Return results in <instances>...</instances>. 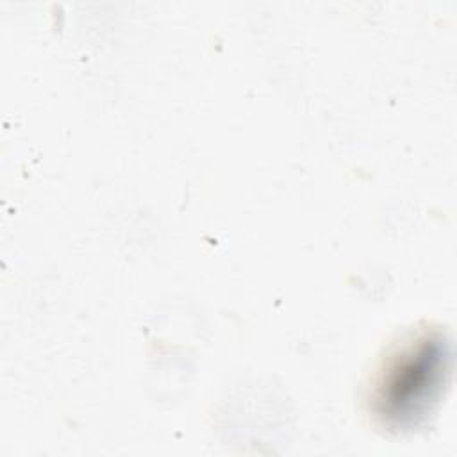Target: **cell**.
I'll list each match as a JSON object with an SVG mask.
<instances>
[{"mask_svg":"<svg viewBox=\"0 0 457 457\" xmlns=\"http://www.w3.org/2000/svg\"><path fill=\"white\" fill-rule=\"evenodd\" d=\"M441 337L421 336L403 345L387 362L375 389V411L389 421L407 423L434 400L445 373Z\"/></svg>","mask_w":457,"mask_h":457,"instance_id":"obj_1","label":"cell"}]
</instances>
